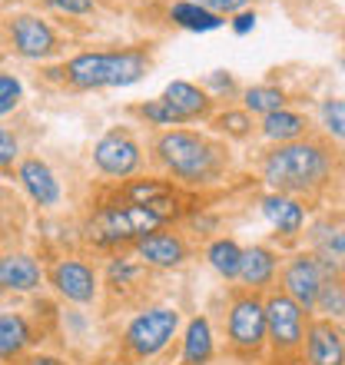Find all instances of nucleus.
Instances as JSON below:
<instances>
[{
  "mask_svg": "<svg viewBox=\"0 0 345 365\" xmlns=\"http://www.w3.org/2000/svg\"><path fill=\"white\" fill-rule=\"evenodd\" d=\"M20 182H24V190L30 192V200L37 202V206H57L60 202V182L53 176L43 160H24L17 170Z\"/></svg>",
  "mask_w": 345,
  "mask_h": 365,
  "instance_id": "nucleus-14",
  "label": "nucleus"
},
{
  "mask_svg": "<svg viewBox=\"0 0 345 365\" xmlns=\"http://www.w3.org/2000/svg\"><path fill=\"white\" fill-rule=\"evenodd\" d=\"M342 276H345V259H342Z\"/></svg>",
  "mask_w": 345,
  "mask_h": 365,
  "instance_id": "nucleus-39",
  "label": "nucleus"
},
{
  "mask_svg": "<svg viewBox=\"0 0 345 365\" xmlns=\"http://www.w3.org/2000/svg\"><path fill=\"white\" fill-rule=\"evenodd\" d=\"M50 7H57L60 14H73V17H83V14H93V0H47Z\"/></svg>",
  "mask_w": 345,
  "mask_h": 365,
  "instance_id": "nucleus-32",
  "label": "nucleus"
},
{
  "mask_svg": "<svg viewBox=\"0 0 345 365\" xmlns=\"http://www.w3.org/2000/svg\"><path fill=\"white\" fill-rule=\"evenodd\" d=\"M93 163H96L100 173L123 180V176H130V173L140 170V163H143V150H140V143H136L126 130H110L106 136L96 140Z\"/></svg>",
  "mask_w": 345,
  "mask_h": 365,
  "instance_id": "nucleus-8",
  "label": "nucleus"
},
{
  "mask_svg": "<svg viewBox=\"0 0 345 365\" xmlns=\"http://www.w3.org/2000/svg\"><path fill=\"white\" fill-rule=\"evenodd\" d=\"M216 130L226 136H236V140H246L252 130V120L246 110H226L222 116H216Z\"/></svg>",
  "mask_w": 345,
  "mask_h": 365,
  "instance_id": "nucleus-27",
  "label": "nucleus"
},
{
  "mask_svg": "<svg viewBox=\"0 0 345 365\" xmlns=\"http://www.w3.org/2000/svg\"><path fill=\"white\" fill-rule=\"evenodd\" d=\"M133 250L143 266H156V269H176V266H182L186 256H190L186 242H182L176 232H166V230L146 232L143 240L133 242Z\"/></svg>",
  "mask_w": 345,
  "mask_h": 365,
  "instance_id": "nucleus-11",
  "label": "nucleus"
},
{
  "mask_svg": "<svg viewBox=\"0 0 345 365\" xmlns=\"http://www.w3.org/2000/svg\"><path fill=\"white\" fill-rule=\"evenodd\" d=\"M266 339L276 352H292L306 339V309L296 306L286 292H276L266 302Z\"/></svg>",
  "mask_w": 345,
  "mask_h": 365,
  "instance_id": "nucleus-7",
  "label": "nucleus"
},
{
  "mask_svg": "<svg viewBox=\"0 0 345 365\" xmlns=\"http://www.w3.org/2000/svg\"><path fill=\"white\" fill-rule=\"evenodd\" d=\"M326 276L319 269V259L316 256H296V259L289 262L286 269H282V292H286L296 306L316 309V299H319V289H322Z\"/></svg>",
  "mask_w": 345,
  "mask_h": 365,
  "instance_id": "nucleus-10",
  "label": "nucleus"
},
{
  "mask_svg": "<svg viewBox=\"0 0 345 365\" xmlns=\"http://www.w3.org/2000/svg\"><path fill=\"white\" fill-rule=\"evenodd\" d=\"M309 339V365H345V342L332 322H312Z\"/></svg>",
  "mask_w": 345,
  "mask_h": 365,
  "instance_id": "nucleus-16",
  "label": "nucleus"
},
{
  "mask_svg": "<svg viewBox=\"0 0 345 365\" xmlns=\"http://www.w3.org/2000/svg\"><path fill=\"white\" fill-rule=\"evenodd\" d=\"M140 116H143L146 123H153V126H180L176 113H172L163 100H146V103L140 106Z\"/></svg>",
  "mask_w": 345,
  "mask_h": 365,
  "instance_id": "nucleus-28",
  "label": "nucleus"
},
{
  "mask_svg": "<svg viewBox=\"0 0 345 365\" xmlns=\"http://www.w3.org/2000/svg\"><path fill=\"white\" fill-rule=\"evenodd\" d=\"M17 153H20L17 136L10 133V130H4V126H0V170H7V166H14Z\"/></svg>",
  "mask_w": 345,
  "mask_h": 365,
  "instance_id": "nucleus-31",
  "label": "nucleus"
},
{
  "mask_svg": "<svg viewBox=\"0 0 345 365\" xmlns=\"http://www.w3.org/2000/svg\"><path fill=\"white\" fill-rule=\"evenodd\" d=\"M140 276H143V266L133 259H126V256H116L113 262H110V269H106V286L110 289H130L133 282H140Z\"/></svg>",
  "mask_w": 345,
  "mask_h": 365,
  "instance_id": "nucleus-25",
  "label": "nucleus"
},
{
  "mask_svg": "<svg viewBox=\"0 0 345 365\" xmlns=\"http://www.w3.org/2000/svg\"><path fill=\"white\" fill-rule=\"evenodd\" d=\"M276 252H269L266 246H252V250H242V262H240V279L249 286V292L256 289H266L272 279H276Z\"/></svg>",
  "mask_w": 345,
  "mask_h": 365,
  "instance_id": "nucleus-17",
  "label": "nucleus"
},
{
  "mask_svg": "<svg viewBox=\"0 0 345 365\" xmlns=\"http://www.w3.org/2000/svg\"><path fill=\"white\" fill-rule=\"evenodd\" d=\"M206 259L220 276L226 279H240V262H242V250L232 240H216L206 250Z\"/></svg>",
  "mask_w": 345,
  "mask_h": 365,
  "instance_id": "nucleus-23",
  "label": "nucleus"
},
{
  "mask_svg": "<svg viewBox=\"0 0 345 365\" xmlns=\"http://www.w3.org/2000/svg\"><path fill=\"white\" fill-rule=\"evenodd\" d=\"M316 309L326 312L329 319H339L345 316V286L339 279H326L322 289H319V299H316Z\"/></svg>",
  "mask_w": 345,
  "mask_h": 365,
  "instance_id": "nucleus-26",
  "label": "nucleus"
},
{
  "mask_svg": "<svg viewBox=\"0 0 345 365\" xmlns=\"http://www.w3.org/2000/svg\"><path fill=\"white\" fill-rule=\"evenodd\" d=\"M170 20L176 24V27H182V30H192V34H210V30L222 27L220 14H212V10L200 7V4H192V0H180V4H172Z\"/></svg>",
  "mask_w": 345,
  "mask_h": 365,
  "instance_id": "nucleus-21",
  "label": "nucleus"
},
{
  "mask_svg": "<svg viewBox=\"0 0 345 365\" xmlns=\"http://www.w3.org/2000/svg\"><path fill=\"white\" fill-rule=\"evenodd\" d=\"M192 4H200V7H206V10H212V14H240L249 0H192Z\"/></svg>",
  "mask_w": 345,
  "mask_h": 365,
  "instance_id": "nucleus-33",
  "label": "nucleus"
},
{
  "mask_svg": "<svg viewBox=\"0 0 345 365\" xmlns=\"http://www.w3.org/2000/svg\"><path fill=\"white\" fill-rule=\"evenodd\" d=\"M329 153L319 143H279L262 156V176L276 192H312L329 180Z\"/></svg>",
  "mask_w": 345,
  "mask_h": 365,
  "instance_id": "nucleus-1",
  "label": "nucleus"
},
{
  "mask_svg": "<svg viewBox=\"0 0 345 365\" xmlns=\"http://www.w3.org/2000/svg\"><path fill=\"white\" fill-rule=\"evenodd\" d=\"M262 212L269 216V222L276 226L282 236H296L302 230V222H306V212L299 206L296 200H289L286 192H272L262 200Z\"/></svg>",
  "mask_w": 345,
  "mask_h": 365,
  "instance_id": "nucleus-18",
  "label": "nucleus"
},
{
  "mask_svg": "<svg viewBox=\"0 0 345 365\" xmlns=\"http://www.w3.org/2000/svg\"><path fill=\"white\" fill-rule=\"evenodd\" d=\"M276 110H286V93L279 87H249L246 90V113H276Z\"/></svg>",
  "mask_w": 345,
  "mask_h": 365,
  "instance_id": "nucleus-24",
  "label": "nucleus"
},
{
  "mask_svg": "<svg viewBox=\"0 0 345 365\" xmlns=\"http://www.w3.org/2000/svg\"><path fill=\"white\" fill-rule=\"evenodd\" d=\"M7 30H10V40H14V50H17L20 57L47 60L57 53V34H53V27H50L47 20L34 17V14L10 17Z\"/></svg>",
  "mask_w": 345,
  "mask_h": 365,
  "instance_id": "nucleus-9",
  "label": "nucleus"
},
{
  "mask_svg": "<svg viewBox=\"0 0 345 365\" xmlns=\"http://www.w3.org/2000/svg\"><path fill=\"white\" fill-rule=\"evenodd\" d=\"M27 365H63L60 359H50V356H34Z\"/></svg>",
  "mask_w": 345,
  "mask_h": 365,
  "instance_id": "nucleus-38",
  "label": "nucleus"
},
{
  "mask_svg": "<svg viewBox=\"0 0 345 365\" xmlns=\"http://www.w3.org/2000/svg\"><path fill=\"white\" fill-rule=\"evenodd\" d=\"M306 126V116L292 113V110H276V113H269L262 120V133L269 140H279V143H296V140H302Z\"/></svg>",
  "mask_w": 345,
  "mask_h": 365,
  "instance_id": "nucleus-22",
  "label": "nucleus"
},
{
  "mask_svg": "<svg viewBox=\"0 0 345 365\" xmlns=\"http://www.w3.org/2000/svg\"><path fill=\"white\" fill-rule=\"evenodd\" d=\"M7 200H4V196H0V236H4V230H7Z\"/></svg>",
  "mask_w": 345,
  "mask_h": 365,
  "instance_id": "nucleus-37",
  "label": "nucleus"
},
{
  "mask_svg": "<svg viewBox=\"0 0 345 365\" xmlns=\"http://www.w3.org/2000/svg\"><path fill=\"white\" fill-rule=\"evenodd\" d=\"M150 53L146 50H110V53H80L63 67L70 87L77 90H106L130 87L146 77Z\"/></svg>",
  "mask_w": 345,
  "mask_h": 365,
  "instance_id": "nucleus-3",
  "label": "nucleus"
},
{
  "mask_svg": "<svg viewBox=\"0 0 345 365\" xmlns=\"http://www.w3.org/2000/svg\"><path fill=\"white\" fill-rule=\"evenodd\" d=\"M266 342V302L256 292L236 296L230 306V346L240 356H256Z\"/></svg>",
  "mask_w": 345,
  "mask_h": 365,
  "instance_id": "nucleus-6",
  "label": "nucleus"
},
{
  "mask_svg": "<svg viewBox=\"0 0 345 365\" xmlns=\"http://www.w3.org/2000/svg\"><path fill=\"white\" fill-rule=\"evenodd\" d=\"M163 216L150 206H133V202H110L90 216L86 222V242H93L100 250H116L130 242L143 240L146 232L163 230Z\"/></svg>",
  "mask_w": 345,
  "mask_h": 365,
  "instance_id": "nucleus-4",
  "label": "nucleus"
},
{
  "mask_svg": "<svg viewBox=\"0 0 345 365\" xmlns=\"http://www.w3.org/2000/svg\"><path fill=\"white\" fill-rule=\"evenodd\" d=\"M160 100L176 113L180 126L182 123H196V120H206V116L212 113L210 93H202V90L196 87V83H190V80H172L170 87L163 90Z\"/></svg>",
  "mask_w": 345,
  "mask_h": 365,
  "instance_id": "nucleus-13",
  "label": "nucleus"
},
{
  "mask_svg": "<svg viewBox=\"0 0 345 365\" xmlns=\"http://www.w3.org/2000/svg\"><path fill=\"white\" fill-rule=\"evenodd\" d=\"M256 27V14H249V10H240V14H236V17H232V30H236V34H249V30Z\"/></svg>",
  "mask_w": 345,
  "mask_h": 365,
  "instance_id": "nucleus-34",
  "label": "nucleus"
},
{
  "mask_svg": "<svg viewBox=\"0 0 345 365\" xmlns=\"http://www.w3.org/2000/svg\"><path fill=\"white\" fill-rule=\"evenodd\" d=\"M210 83L216 90H226V93H232V90H236V83H232V77L230 73H226V77H222V70H216V73H210Z\"/></svg>",
  "mask_w": 345,
  "mask_h": 365,
  "instance_id": "nucleus-35",
  "label": "nucleus"
},
{
  "mask_svg": "<svg viewBox=\"0 0 345 365\" xmlns=\"http://www.w3.org/2000/svg\"><path fill=\"white\" fill-rule=\"evenodd\" d=\"M322 120H326L329 133L345 140V100H326L322 106Z\"/></svg>",
  "mask_w": 345,
  "mask_h": 365,
  "instance_id": "nucleus-30",
  "label": "nucleus"
},
{
  "mask_svg": "<svg viewBox=\"0 0 345 365\" xmlns=\"http://www.w3.org/2000/svg\"><path fill=\"white\" fill-rule=\"evenodd\" d=\"M30 342H34V336H30L27 319L17 312H0V359L14 362Z\"/></svg>",
  "mask_w": 345,
  "mask_h": 365,
  "instance_id": "nucleus-19",
  "label": "nucleus"
},
{
  "mask_svg": "<svg viewBox=\"0 0 345 365\" xmlns=\"http://www.w3.org/2000/svg\"><path fill=\"white\" fill-rule=\"evenodd\" d=\"M40 272L37 259H30L24 252H7V256H0V289H7V292H34L40 289Z\"/></svg>",
  "mask_w": 345,
  "mask_h": 365,
  "instance_id": "nucleus-15",
  "label": "nucleus"
},
{
  "mask_svg": "<svg viewBox=\"0 0 345 365\" xmlns=\"http://www.w3.org/2000/svg\"><path fill=\"white\" fill-rule=\"evenodd\" d=\"M212 359V329L210 319L196 316L182 336V365H206Z\"/></svg>",
  "mask_w": 345,
  "mask_h": 365,
  "instance_id": "nucleus-20",
  "label": "nucleus"
},
{
  "mask_svg": "<svg viewBox=\"0 0 345 365\" xmlns=\"http://www.w3.org/2000/svg\"><path fill=\"white\" fill-rule=\"evenodd\" d=\"M176 329H180V312H176V309H166V306L146 309V312H140V316L126 326L123 346H126V352L136 359H153L172 342Z\"/></svg>",
  "mask_w": 345,
  "mask_h": 365,
  "instance_id": "nucleus-5",
  "label": "nucleus"
},
{
  "mask_svg": "<svg viewBox=\"0 0 345 365\" xmlns=\"http://www.w3.org/2000/svg\"><path fill=\"white\" fill-rule=\"evenodd\" d=\"M20 93H24L20 80L14 77V73H4V70H0V116L10 113V110L20 103Z\"/></svg>",
  "mask_w": 345,
  "mask_h": 365,
  "instance_id": "nucleus-29",
  "label": "nucleus"
},
{
  "mask_svg": "<svg viewBox=\"0 0 345 365\" xmlns=\"http://www.w3.org/2000/svg\"><path fill=\"white\" fill-rule=\"evenodd\" d=\"M50 286L70 302H93L96 299V272L80 259H60L50 269Z\"/></svg>",
  "mask_w": 345,
  "mask_h": 365,
  "instance_id": "nucleus-12",
  "label": "nucleus"
},
{
  "mask_svg": "<svg viewBox=\"0 0 345 365\" xmlns=\"http://www.w3.org/2000/svg\"><path fill=\"white\" fill-rule=\"evenodd\" d=\"M156 160L166 173L182 182H212L226 166V153L220 143L192 130H170L156 140Z\"/></svg>",
  "mask_w": 345,
  "mask_h": 365,
  "instance_id": "nucleus-2",
  "label": "nucleus"
},
{
  "mask_svg": "<svg viewBox=\"0 0 345 365\" xmlns=\"http://www.w3.org/2000/svg\"><path fill=\"white\" fill-rule=\"evenodd\" d=\"M329 246H332V252H345V226L329 240Z\"/></svg>",
  "mask_w": 345,
  "mask_h": 365,
  "instance_id": "nucleus-36",
  "label": "nucleus"
}]
</instances>
